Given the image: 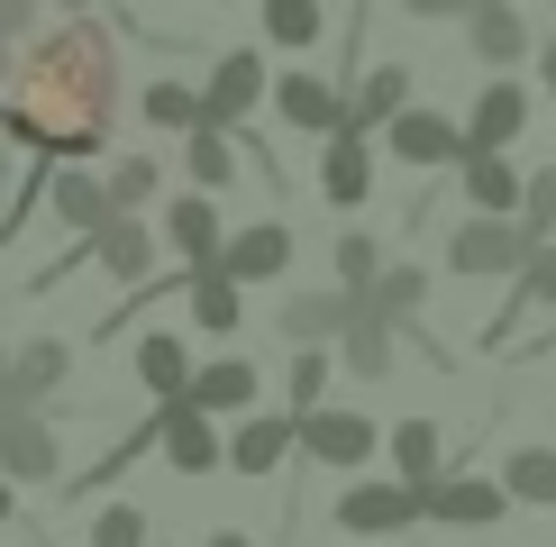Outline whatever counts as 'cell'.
<instances>
[{
    "label": "cell",
    "instance_id": "obj_1",
    "mask_svg": "<svg viewBox=\"0 0 556 547\" xmlns=\"http://www.w3.org/2000/svg\"><path fill=\"white\" fill-rule=\"evenodd\" d=\"M0 91H10V110H0L10 147L46 155V165H91L110 147V128H119V91H128L119 82V37L91 10H74V18H55V28H37L18 46V74Z\"/></svg>",
    "mask_w": 556,
    "mask_h": 547
},
{
    "label": "cell",
    "instance_id": "obj_2",
    "mask_svg": "<svg viewBox=\"0 0 556 547\" xmlns=\"http://www.w3.org/2000/svg\"><path fill=\"white\" fill-rule=\"evenodd\" d=\"M0 474L10 484H64V438L46 402H0Z\"/></svg>",
    "mask_w": 556,
    "mask_h": 547
},
{
    "label": "cell",
    "instance_id": "obj_3",
    "mask_svg": "<svg viewBox=\"0 0 556 547\" xmlns=\"http://www.w3.org/2000/svg\"><path fill=\"white\" fill-rule=\"evenodd\" d=\"M529 246H539V238H529L511 211H475V219L447 228V265H456V274H520Z\"/></svg>",
    "mask_w": 556,
    "mask_h": 547
},
{
    "label": "cell",
    "instance_id": "obj_4",
    "mask_svg": "<svg viewBox=\"0 0 556 547\" xmlns=\"http://www.w3.org/2000/svg\"><path fill=\"white\" fill-rule=\"evenodd\" d=\"M265 91H274L265 55H256V46H228V55L211 64V82H201V119H211V128H247Z\"/></svg>",
    "mask_w": 556,
    "mask_h": 547
},
{
    "label": "cell",
    "instance_id": "obj_5",
    "mask_svg": "<svg viewBox=\"0 0 556 547\" xmlns=\"http://www.w3.org/2000/svg\"><path fill=\"white\" fill-rule=\"evenodd\" d=\"M375 447H383V429L365 420V410H338V402L301 410V456H311V466H338V474H356Z\"/></svg>",
    "mask_w": 556,
    "mask_h": 547
},
{
    "label": "cell",
    "instance_id": "obj_6",
    "mask_svg": "<svg viewBox=\"0 0 556 547\" xmlns=\"http://www.w3.org/2000/svg\"><path fill=\"white\" fill-rule=\"evenodd\" d=\"M383 147H392V165H410V174H438V165H456L466 155V119H438V110H392L383 119Z\"/></svg>",
    "mask_w": 556,
    "mask_h": 547
},
{
    "label": "cell",
    "instance_id": "obj_7",
    "mask_svg": "<svg viewBox=\"0 0 556 547\" xmlns=\"http://www.w3.org/2000/svg\"><path fill=\"white\" fill-rule=\"evenodd\" d=\"M410 520H429V511H420V484H402V474H392V484H346L338 493V530L346 538H402Z\"/></svg>",
    "mask_w": 556,
    "mask_h": 547
},
{
    "label": "cell",
    "instance_id": "obj_8",
    "mask_svg": "<svg viewBox=\"0 0 556 547\" xmlns=\"http://www.w3.org/2000/svg\"><path fill=\"white\" fill-rule=\"evenodd\" d=\"M375 128H356V119H338L329 137H319V192L338 201V211H365L375 201V147H365Z\"/></svg>",
    "mask_w": 556,
    "mask_h": 547
},
{
    "label": "cell",
    "instance_id": "obj_9",
    "mask_svg": "<svg viewBox=\"0 0 556 547\" xmlns=\"http://www.w3.org/2000/svg\"><path fill=\"white\" fill-rule=\"evenodd\" d=\"M420 511L438 530H493V520H511V484H483V474H438L420 484Z\"/></svg>",
    "mask_w": 556,
    "mask_h": 547
},
{
    "label": "cell",
    "instance_id": "obj_10",
    "mask_svg": "<svg viewBox=\"0 0 556 547\" xmlns=\"http://www.w3.org/2000/svg\"><path fill=\"white\" fill-rule=\"evenodd\" d=\"M155 456H165L174 474H219L228 466V429L201 402H165V438H155Z\"/></svg>",
    "mask_w": 556,
    "mask_h": 547
},
{
    "label": "cell",
    "instance_id": "obj_11",
    "mask_svg": "<svg viewBox=\"0 0 556 547\" xmlns=\"http://www.w3.org/2000/svg\"><path fill=\"white\" fill-rule=\"evenodd\" d=\"M83 256L101 265L110 283H147V274H155V228L137 219V211H110V219L83 238Z\"/></svg>",
    "mask_w": 556,
    "mask_h": 547
},
{
    "label": "cell",
    "instance_id": "obj_12",
    "mask_svg": "<svg viewBox=\"0 0 556 547\" xmlns=\"http://www.w3.org/2000/svg\"><path fill=\"white\" fill-rule=\"evenodd\" d=\"M529 310H556V238H539L520 256V274H511V292H502V310H493V329H483V347H511V329Z\"/></svg>",
    "mask_w": 556,
    "mask_h": 547
},
{
    "label": "cell",
    "instance_id": "obj_13",
    "mask_svg": "<svg viewBox=\"0 0 556 547\" xmlns=\"http://www.w3.org/2000/svg\"><path fill=\"white\" fill-rule=\"evenodd\" d=\"M292 447H301V410H238V429H228V466L238 474H274Z\"/></svg>",
    "mask_w": 556,
    "mask_h": 547
},
{
    "label": "cell",
    "instance_id": "obj_14",
    "mask_svg": "<svg viewBox=\"0 0 556 547\" xmlns=\"http://www.w3.org/2000/svg\"><path fill=\"white\" fill-rule=\"evenodd\" d=\"M219 265L238 274V283H274V274L292 265V228H283V219H247V228H228V238H219Z\"/></svg>",
    "mask_w": 556,
    "mask_h": 547
},
{
    "label": "cell",
    "instance_id": "obj_15",
    "mask_svg": "<svg viewBox=\"0 0 556 547\" xmlns=\"http://www.w3.org/2000/svg\"><path fill=\"white\" fill-rule=\"evenodd\" d=\"M274 110H283V128H301V137H329L346 119V91L329 74H274Z\"/></svg>",
    "mask_w": 556,
    "mask_h": 547
},
{
    "label": "cell",
    "instance_id": "obj_16",
    "mask_svg": "<svg viewBox=\"0 0 556 547\" xmlns=\"http://www.w3.org/2000/svg\"><path fill=\"white\" fill-rule=\"evenodd\" d=\"M392 347H402V319H383L375 302H356V319L338 329V365H346V374H365V383H383L392 374Z\"/></svg>",
    "mask_w": 556,
    "mask_h": 547
},
{
    "label": "cell",
    "instance_id": "obj_17",
    "mask_svg": "<svg viewBox=\"0 0 556 547\" xmlns=\"http://www.w3.org/2000/svg\"><path fill=\"white\" fill-rule=\"evenodd\" d=\"M128 365H137V393L147 402H182L192 393V347H182V329H147Z\"/></svg>",
    "mask_w": 556,
    "mask_h": 547
},
{
    "label": "cell",
    "instance_id": "obj_18",
    "mask_svg": "<svg viewBox=\"0 0 556 547\" xmlns=\"http://www.w3.org/2000/svg\"><path fill=\"white\" fill-rule=\"evenodd\" d=\"M256 383H265V365L211 356V365H192V393H182V402H201L211 420H238V410H256Z\"/></svg>",
    "mask_w": 556,
    "mask_h": 547
},
{
    "label": "cell",
    "instance_id": "obj_19",
    "mask_svg": "<svg viewBox=\"0 0 556 547\" xmlns=\"http://www.w3.org/2000/svg\"><path fill=\"white\" fill-rule=\"evenodd\" d=\"M520 128H529V91L511 82V64H502V74L475 91V110H466V147H511Z\"/></svg>",
    "mask_w": 556,
    "mask_h": 547
},
{
    "label": "cell",
    "instance_id": "obj_20",
    "mask_svg": "<svg viewBox=\"0 0 556 547\" xmlns=\"http://www.w3.org/2000/svg\"><path fill=\"white\" fill-rule=\"evenodd\" d=\"M46 211H55V228L91 238V228L110 219V182L91 174V165H55V174H46Z\"/></svg>",
    "mask_w": 556,
    "mask_h": 547
},
{
    "label": "cell",
    "instance_id": "obj_21",
    "mask_svg": "<svg viewBox=\"0 0 556 547\" xmlns=\"http://www.w3.org/2000/svg\"><path fill=\"white\" fill-rule=\"evenodd\" d=\"M356 302H365V292H292V302H283V338H292V347H338V329H346V319H356Z\"/></svg>",
    "mask_w": 556,
    "mask_h": 547
},
{
    "label": "cell",
    "instance_id": "obj_22",
    "mask_svg": "<svg viewBox=\"0 0 556 547\" xmlns=\"http://www.w3.org/2000/svg\"><path fill=\"white\" fill-rule=\"evenodd\" d=\"M466 46H475V64L502 74V64L529 55V18L511 10V0H475V10H466Z\"/></svg>",
    "mask_w": 556,
    "mask_h": 547
},
{
    "label": "cell",
    "instance_id": "obj_23",
    "mask_svg": "<svg viewBox=\"0 0 556 547\" xmlns=\"http://www.w3.org/2000/svg\"><path fill=\"white\" fill-rule=\"evenodd\" d=\"M165 238H174V256H182V274H201V265H219V211H211V192H182L174 211H165Z\"/></svg>",
    "mask_w": 556,
    "mask_h": 547
},
{
    "label": "cell",
    "instance_id": "obj_24",
    "mask_svg": "<svg viewBox=\"0 0 556 547\" xmlns=\"http://www.w3.org/2000/svg\"><path fill=\"white\" fill-rule=\"evenodd\" d=\"M456 174H466V201H475V211H511L520 219V165H511V155H502V147H466V155H456Z\"/></svg>",
    "mask_w": 556,
    "mask_h": 547
},
{
    "label": "cell",
    "instance_id": "obj_25",
    "mask_svg": "<svg viewBox=\"0 0 556 547\" xmlns=\"http://www.w3.org/2000/svg\"><path fill=\"white\" fill-rule=\"evenodd\" d=\"M192 319H201L211 338H238V329H247V283H238L228 265H201V274H192Z\"/></svg>",
    "mask_w": 556,
    "mask_h": 547
},
{
    "label": "cell",
    "instance_id": "obj_26",
    "mask_svg": "<svg viewBox=\"0 0 556 547\" xmlns=\"http://www.w3.org/2000/svg\"><path fill=\"white\" fill-rule=\"evenodd\" d=\"M392 438V474H402V484H438V474H447V429L438 420H402V429H383Z\"/></svg>",
    "mask_w": 556,
    "mask_h": 547
},
{
    "label": "cell",
    "instance_id": "obj_27",
    "mask_svg": "<svg viewBox=\"0 0 556 547\" xmlns=\"http://www.w3.org/2000/svg\"><path fill=\"white\" fill-rule=\"evenodd\" d=\"M64 374H74V347L64 338H28L18 347V374H10V402H55Z\"/></svg>",
    "mask_w": 556,
    "mask_h": 547
},
{
    "label": "cell",
    "instance_id": "obj_28",
    "mask_svg": "<svg viewBox=\"0 0 556 547\" xmlns=\"http://www.w3.org/2000/svg\"><path fill=\"white\" fill-rule=\"evenodd\" d=\"M182 165H192L201 192H219V182H238V128H182Z\"/></svg>",
    "mask_w": 556,
    "mask_h": 547
},
{
    "label": "cell",
    "instance_id": "obj_29",
    "mask_svg": "<svg viewBox=\"0 0 556 547\" xmlns=\"http://www.w3.org/2000/svg\"><path fill=\"white\" fill-rule=\"evenodd\" d=\"M256 18H265V37L283 46V55H311V46L329 37V10H319V0H256Z\"/></svg>",
    "mask_w": 556,
    "mask_h": 547
},
{
    "label": "cell",
    "instance_id": "obj_30",
    "mask_svg": "<svg viewBox=\"0 0 556 547\" xmlns=\"http://www.w3.org/2000/svg\"><path fill=\"white\" fill-rule=\"evenodd\" d=\"M392 110H410V64H365V82H356V101H346V119H356V128H383Z\"/></svg>",
    "mask_w": 556,
    "mask_h": 547
},
{
    "label": "cell",
    "instance_id": "obj_31",
    "mask_svg": "<svg viewBox=\"0 0 556 547\" xmlns=\"http://www.w3.org/2000/svg\"><path fill=\"white\" fill-rule=\"evenodd\" d=\"M137 110H147V128L182 137V128H201V82H182V74H155L147 91H137Z\"/></svg>",
    "mask_w": 556,
    "mask_h": 547
},
{
    "label": "cell",
    "instance_id": "obj_32",
    "mask_svg": "<svg viewBox=\"0 0 556 547\" xmlns=\"http://www.w3.org/2000/svg\"><path fill=\"white\" fill-rule=\"evenodd\" d=\"M365 302H375L383 319H402V329H420V302H429V274H420V265H383L375 283H365Z\"/></svg>",
    "mask_w": 556,
    "mask_h": 547
},
{
    "label": "cell",
    "instance_id": "obj_33",
    "mask_svg": "<svg viewBox=\"0 0 556 547\" xmlns=\"http://www.w3.org/2000/svg\"><path fill=\"white\" fill-rule=\"evenodd\" d=\"M502 484H511V501H529V511H556V447H511Z\"/></svg>",
    "mask_w": 556,
    "mask_h": 547
},
{
    "label": "cell",
    "instance_id": "obj_34",
    "mask_svg": "<svg viewBox=\"0 0 556 547\" xmlns=\"http://www.w3.org/2000/svg\"><path fill=\"white\" fill-rule=\"evenodd\" d=\"M329 265H338V283H346V292H365V283L383 274V246L365 238V228H346V238L329 246Z\"/></svg>",
    "mask_w": 556,
    "mask_h": 547
},
{
    "label": "cell",
    "instance_id": "obj_35",
    "mask_svg": "<svg viewBox=\"0 0 556 547\" xmlns=\"http://www.w3.org/2000/svg\"><path fill=\"white\" fill-rule=\"evenodd\" d=\"M101 182H110V211H147V201H155V165H147V155H119Z\"/></svg>",
    "mask_w": 556,
    "mask_h": 547
},
{
    "label": "cell",
    "instance_id": "obj_36",
    "mask_svg": "<svg viewBox=\"0 0 556 547\" xmlns=\"http://www.w3.org/2000/svg\"><path fill=\"white\" fill-rule=\"evenodd\" d=\"M329 374H338L329 347H301V356H292V410H319V402H329Z\"/></svg>",
    "mask_w": 556,
    "mask_h": 547
},
{
    "label": "cell",
    "instance_id": "obj_37",
    "mask_svg": "<svg viewBox=\"0 0 556 547\" xmlns=\"http://www.w3.org/2000/svg\"><path fill=\"white\" fill-rule=\"evenodd\" d=\"M520 228L529 238H556V165H539L520 182Z\"/></svg>",
    "mask_w": 556,
    "mask_h": 547
},
{
    "label": "cell",
    "instance_id": "obj_38",
    "mask_svg": "<svg viewBox=\"0 0 556 547\" xmlns=\"http://www.w3.org/2000/svg\"><path fill=\"white\" fill-rule=\"evenodd\" d=\"M37 37V0H0V82L18 74V46Z\"/></svg>",
    "mask_w": 556,
    "mask_h": 547
},
{
    "label": "cell",
    "instance_id": "obj_39",
    "mask_svg": "<svg viewBox=\"0 0 556 547\" xmlns=\"http://www.w3.org/2000/svg\"><path fill=\"white\" fill-rule=\"evenodd\" d=\"M91 547H147V511H128V501L91 511Z\"/></svg>",
    "mask_w": 556,
    "mask_h": 547
},
{
    "label": "cell",
    "instance_id": "obj_40",
    "mask_svg": "<svg viewBox=\"0 0 556 547\" xmlns=\"http://www.w3.org/2000/svg\"><path fill=\"white\" fill-rule=\"evenodd\" d=\"M392 10H410V18H466L475 0H392Z\"/></svg>",
    "mask_w": 556,
    "mask_h": 547
},
{
    "label": "cell",
    "instance_id": "obj_41",
    "mask_svg": "<svg viewBox=\"0 0 556 547\" xmlns=\"http://www.w3.org/2000/svg\"><path fill=\"white\" fill-rule=\"evenodd\" d=\"M10 374H18V347H0V402H10Z\"/></svg>",
    "mask_w": 556,
    "mask_h": 547
},
{
    "label": "cell",
    "instance_id": "obj_42",
    "mask_svg": "<svg viewBox=\"0 0 556 547\" xmlns=\"http://www.w3.org/2000/svg\"><path fill=\"white\" fill-rule=\"evenodd\" d=\"M539 74H547V91H556V37H547V46H539Z\"/></svg>",
    "mask_w": 556,
    "mask_h": 547
},
{
    "label": "cell",
    "instance_id": "obj_43",
    "mask_svg": "<svg viewBox=\"0 0 556 547\" xmlns=\"http://www.w3.org/2000/svg\"><path fill=\"white\" fill-rule=\"evenodd\" d=\"M211 547H256V538H247V530H219V538H211Z\"/></svg>",
    "mask_w": 556,
    "mask_h": 547
},
{
    "label": "cell",
    "instance_id": "obj_44",
    "mask_svg": "<svg viewBox=\"0 0 556 547\" xmlns=\"http://www.w3.org/2000/svg\"><path fill=\"white\" fill-rule=\"evenodd\" d=\"M10 182H18V174H10V147H0V192H10Z\"/></svg>",
    "mask_w": 556,
    "mask_h": 547
},
{
    "label": "cell",
    "instance_id": "obj_45",
    "mask_svg": "<svg viewBox=\"0 0 556 547\" xmlns=\"http://www.w3.org/2000/svg\"><path fill=\"white\" fill-rule=\"evenodd\" d=\"M0 520H10V474H0Z\"/></svg>",
    "mask_w": 556,
    "mask_h": 547
},
{
    "label": "cell",
    "instance_id": "obj_46",
    "mask_svg": "<svg viewBox=\"0 0 556 547\" xmlns=\"http://www.w3.org/2000/svg\"><path fill=\"white\" fill-rule=\"evenodd\" d=\"M74 10H91V0H74Z\"/></svg>",
    "mask_w": 556,
    "mask_h": 547
},
{
    "label": "cell",
    "instance_id": "obj_47",
    "mask_svg": "<svg viewBox=\"0 0 556 547\" xmlns=\"http://www.w3.org/2000/svg\"><path fill=\"white\" fill-rule=\"evenodd\" d=\"M147 547H155V538H147Z\"/></svg>",
    "mask_w": 556,
    "mask_h": 547
}]
</instances>
